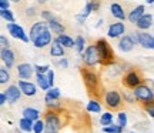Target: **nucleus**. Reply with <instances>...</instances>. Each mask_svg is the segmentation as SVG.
<instances>
[{"mask_svg": "<svg viewBox=\"0 0 154 133\" xmlns=\"http://www.w3.org/2000/svg\"><path fill=\"white\" fill-rule=\"evenodd\" d=\"M82 57H83V62H84L87 66H94V65H97L100 62V56H99V52H97L96 44L87 46V49L83 52Z\"/></svg>", "mask_w": 154, "mask_h": 133, "instance_id": "nucleus-1", "label": "nucleus"}, {"mask_svg": "<svg viewBox=\"0 0 154 133\" xmlns=\"http://www.w3.org/2000/svg\"><path fill=\"white\" fill-rule=\"evenodd\" d=\"M44 123H46V130H44V133H57L61 128L60 119H59V116L56 115L54 112H49V113L46 115Z\"/></svg>", "mask_w": 154, "mask_h": 133, "instance_id": "nucleus-2", "label": "nucleus"}, {"mask_svg": "<svg viewBox=\"0 0 154 133\" xmlns=\"http://www.w3.org/2000/svg\"><path fill=\"white\" fill-rule=\"evenodd\" d=\"M134 96L136 99L143 102V103H149V102H154V92H151V89L149 86H144V84H140L138 87L134 89Z\"/></svg>", "mask_w": 154, "mask_h": 133, "instance_id": "nucleus-3", "label": "nucleus"}, {"mask_svg": "<svg viewBox=\"0 0 154 133\" xmlns=\"http://www.w3.org/2000/svg\"><path fill=\"white\" fill-rule=\"evenodd\" d=\"M96 47H97V52H99L100 60L103 62H109L113 57V52H111L109 43L106 42L104 39H100L97 43H96Z\"/></svg>", "mask_w": 154, "mask_h": 133, "instance_id": "nucleus-4", "label": "nucleus"}, {"mask_svg": "<svg viewBox=\"0 0 154 133\" xmlns=\"http://www.w3.org/2000/svg\"><path fill=\"white\" fill-rule=\"evenodd\" d=\"M7 30H9V33H10L13 37L23 40L24 43H27L29 40H30L27 36H26V33H24L23 27H22V26H19L17 23H7Z\"/></svg>", "mask_w": 154, "mask_h": 133, "instance_id": "nucleus-5", "label": "nucleus"}, {"mask_svg": "<svg viewBox=\"0 0 154 133\" xmlns=\"http://www.w3.org/2000/svg\"><path fill=\"white\" fill-rule=\"evenodd\" d=\"M121 103V96L119 92L116 90H110L106 93V105L111 107V109H117Z\"/></svg>", "mask_w": 154, "mask_h": 133, "instance_id": "nucleus-6", "label": "nucleus"}, {"mask_svg": "<svg viewBox=\"0 0 154 133\" xmlns=\"http://www.w3.org/2000/svg\"><path fill=\"white\" fill-rule=\"evenodd\" d=\"M136 43H138L136 36H123L120 43H119V47L121 52H130V50H133Z\"/></svg>", "mask_w": 154, "mask_h": 133, "instance_id": "nucleus-7", "label": "nucleus"}, {"mask_svg": "<svg viewBox=\"0 0 154 133\" xmlns=\"http://www.w3.org/2000/svg\"><path fill=\"white\" fill-rule=\"evenodd\" d=\"M137 37V42L146 49H154V37L149 33H134Z\"/></svg>", "mask_w": 154, "mask_h": 133, "instance_id": "nucleus-8", "label": "nucleus"}, {"mask_svg": "<svg viewBox=\"0 0 154 133\" xmlns=\"http://www.w3.org/2000/svg\"><path fill=\"white\" fill-rule=\"evenodd\" d=\"M34 46L38 47V49H43L44 46H47V44L51 43V33H50V30H44L42 34H38L37 37L34 39Z\"/></svg>", "mask_w": 154, "mask_h": 133, "instance_id": "nucleus-9", "label": "nucleus"}, {"mask_svg": "<svg viewBox=\"0 0 154 133\" xmlns=\"http://www.w3.org/2000/svg\"><path fill=\"white\" fill-rule=\"evenodd\" d=\"M6 96H7V102L9 103H16L17 100L20 99V94H22V90L19 86H14V84H11L7 87V90H5Z\"/></svg>", "mask_w": 154, "mask_h": 133, "instance_id": "nucleus-10", "label": "nucleus"}, {"mask_svg": "<svg viewBox=\"0 0 154 133\" xmlns=\"http://www.w3.org/2000/svg\"><path fill=\"white\" fill-rule=\"evenodd\" d=\"M33 72H34L33 66H30L29 63H20L17 66V74H19L20 79H30Z\"/></svg>", "mask_w": 154, "mask_h": 133, "instance_id": "nucleus-11", "label": "nucleus"}, {"mask_svg": "<svg viewBox=\"0 0 154 133\" xmlns=\"http://www.w3.org/2000/svg\"><path fill=\"white\" fill-rule=\"evenodd\" d=\"M44 30H49V24H46L44 22H38V23H34L32 29H30V40L34 42V39L37 37L38 34H42Z\"/></svg>", "mask_w": 154, "mask_h": 133, "instance_id": "nucleus-12", "label": "nucleus"}, {"mask_svg": "<svg viewBox=\"0 0 154 133\" xmlns=\"http://www.w3.org/2000/svg\"><path fill=\"white\" fill-rule=\"evenodd\" d=\"M140 83H141V80H140V78H138V74L136 72H130L126 74V78H124V84L126 86H128V87H133L136 89L140 86Z\"/></svg>", "mask_w": 154, "mask_h": 133, "instance_id": "nucleus-13", "label": "nucleus"}, {"mask_svg": "<svg viewBox=\"0 0 154 133\" xmlns=\"http://www.w3.org/2000/svg\"><path fill=\"white\" fill-rule=\"evenodd\" d=\"M124 23H113V24H110V27H109V30H107V34L110 36V37H119V36H121V34L124 33Z\"/></svg>", "mask_w": 154, "mask_h": 133, "instance_id": "nucleus-14", "label": "nucleus"}, {"mask_svg": "<svg viewBox=\"0 0 154 133\" xmlns=\"http://www.w3.org/2000/svg\"><path fill=\"white\" fill-rule=\"evenodd\" d=\"M19 87L22 90L23 94L26 96H34L36 94V86L30 82H24V80H19Z\"/></svg>", "mask_w": 154, "mask_h": 133, "instance_id": "nucleus-15", "label": "nucleus"}, {"mask_svg": "<svg viewBox=\"0 0 154 133\" xmlns=\"http://www.w3.org/2000/svg\"><path fill=\"white\" fill-rule=\"evenodd\" d=\"M0 56H2V60L5 62V65L7 66V69L13 66V63H14V53L10 49H2Z\"/></svg>", "mask_w": 154, "mask_h": 133, "instance_id": "nucleus-16", "label": "nucleus"}, {"mask_svg": "<svg viewBox=\"0 0 154 133\" xmlns=\"http://www.w3.org/2000/svg\"><path fill=\"white\" fill-rule=\"evenodd\" d=\"M143 16H144V6H137V7H134V9L130 11L128 20L131 23H137Z\"/></svg>", "mask_w": 154, "mask_h": 133, "instance_id": "nucleus-17", "label": "nucleus"}, {"mask_svg": "<svg viewBox=\"0 0 154 133\" xmlns=\"http://www.w3.org/2000/svg\"><path fill=\"white\" fill-rule=\"evenodd\" d=\"M50 55L53 56V57H61V56L64 55V47L59 43V40L57 39L53 40V43H51V47H50Z\"/></svg>", "mask_w": 154, "mask_h": 133, "instance_id": "nucleus-18", "label": "nucleus"}, {"mask_svg": "<svg viewBox=\"0 0 154 133\" xmlns=\"http://www.w3.org/2000/svg\"><path fill=\"white\" fill-rule=\"evenodd\" d=\"M137 27L140 30H147L149 27H151V24H153V16L151 14H144L137 23Z\"/></svg>", "mask_w": 154, "mask_h": 133, "instance_id": "nucleus-19", "label": "nucleus"}, {"mask_svg": "<svg viewBox=\"0 0 154 133\" xmlns=\"http://www.w3.org/2000/svg\"><path fill=\"white\" fill-rule=\"evenodd\" d=\"M84 82H86V86L88 89H96L97 84H99V79H97V76L94 73L87 72L84 73Z\"/></svg>", "mask_w": 154, "mask_h": 133, "instance_id": "nucleus-20", "label": "nucleus"}, {"mask_svg": "<svg viewBox=\"0 0 154 133\" xmlns=\"http://www.w3.org/2000/svg\"><path fill=\"white\" fill-rule=\"evenodd\" d=\"M59 96H60V90H59V89H56V87L50 89L49 92H47V94H46V97H44V100H46L47 106L53 105L54 102H57Z\"/></svg>", "mask_w": 154, "mask_h": 133, "instance_id": "nucleus-21", "label": "nucleus"}, {"mask_svg": "<svg viewBox=\"0 0 154 133\" xmlns=\"http://www.w3.org/2000/svg\"><path fill=\"white\" fill-rule=\"evenodd\" d=\"M38 116H40V112H38L37 109H33V107H26V109L23 110V117H26V119L32 120V122H37Z\"/></svg>", "mask_w": 154, "mask_h": 133, "instance_id": "nucleus-22", "label": "nucleus"}, {"mask_svg": "<svg viewBox=\"0 0 154 133\" xmlns=\"http://www.w3.org/2000/svg\"><path fill=\"white\" fill-rule=\"evenodd\" d=\"M111 14H113V16L116 17V19H120L121 22H123V20H124V10H123V7H121L120 5H117V3H113V5H111Z\"/></svg>", "mask_w": 154, "mask_h": 133, "instance_id": "nucleus-23", "label": "nucleus"}, {"mask_svg": "<svg viewBox=\"0 0 154 133\" xmlns=\"http://www.w3.org/2000/svg\"><path fill=\"white\" fill-rule=\"evenodd\" d=\"M33 126H34V123L32 120L26 119V117H22L19 120V128L22 129L23 132H33Z\"/></svg>", "mask_w": 154, "mask_h": 133, "instance_id": "nucleus-24", "label": "nucleus"}, {"mask_svg": "<svg viewBox=\"0 0 154 133\" xmlns=\"http://www.w3.org/2000/svg\"><path fill=\"white\" fill-rule=\"evenodd\" d=\"M57 40H59V43H60L61 46H64V47H74V46H76V42H74L70 36H67V34L59 36Z\"/></svg>", "mask_w": 154, "mask_h": 133, "instance_id": "nucleus-25", "label": "nucleus"}, {"mask_svg": "<svg viewBox=\"0 0 154 133\" xmlns=\"http://www.w3.org/2000/svg\"><path fill=\"white\" fill-rule=\"evenodd\" d=\"M49 29L50 30H53L54 33H57L59 36H61V34L64 33V26L63 24H60V23L57 22V20H51V22H49Z\"/></svg>", "mask_w": 154, "mask_h": 133, "instance_id": "nucleus-26", "label": "nucleus"}, {"mask_svg": "<svg viewBox=\"0 0 154 133\" xmlns=\"http://www.w3.org/2000/svg\"><path fill=\"white\" fill-rule=\"evenodd\" d=\"M37 84L43 89V90H49V89H50L47 76H44V74H37Z\"/></svg>", "mask_w": 154, "mask_h": 133, "instance_id": "nucleus-27", "label": "nucleus"}, {"mask_svg": "<svg viewBox=\"0 0 154 133\" xmlns=\"http://www.w3.org/2000/svg\"><path fill=\"white\" fill-rule=\"evenodd\" d=\"M87 112H91V113H99L101 110V106H100L99 102H96V100H90L87 103Z\"/></svg>", "mask_w": 154, "mask_h": 133, "instance_id": "nucleus-28", "label": "nucleus"}, {"mask_svg": "<svg viewBox=\"0 0 154 133\" xmlns=\"http://www.w3.org/2000/svg\"><path fill=\"white\" fill-rule=\"evenodd\" d=\"M111 122H113V115H111L110 112H107V113H103V116L100 117V123L103 125V126H110Z\"/></svg>", "mask_w": 154, "mask_h": 133, "instance_id": "nucleus-29", "label": "nucleus"}, {"mask_svg": "<svg viewBox=\"0 0 154 133\" xmlns=\"http://www.w3.org/2000/svg\"><path fill=\"white\" fill-rule=\"evenodd\" d=\"M103 132L104 133H121L123 132V128L119 126V125H110V126L103 128Z\"/></svg>", "mask_w": 154, "mask_h": 133, "instance_id": "nucleus-30", "label": "nucleus"}, {"mask_svg": "<svg viewBox=\"0 0 154 133\" xmlns=\"http://www.w3.org/2000/svg\"><path fill=\"white\" fill-rule=\"evenodd\" d=\"M10 80V74H9V72L6 70L5 67H0V83L5 84L7 83Z\"/></svg>", "mask_w": 154, "mask_h": 133, "instance_id": "nucleus-31", "label": "nucleus"}, {"mask_svg": "<svg viewBox=\"0 0 154 133\" xmlns=\"http://www.w3.org/2000/svg\"><path fill=\"white\" fill-rule=\"evenodd\" d=\"M46 130V123L43 120H37L34 122V126H33V132L34 133H43Z\"/></svg>", "mask_w": 154, "mask_h": 133, "instance_id": "nucleus-32", "label": "nucleus"}, {"mask_svg": "<svg viewBox=\"0 0 154 133\" xmlns=\"http://www.w3.org/2000/svg\"><path fill=\"white\" fill-rule=\"evenodd\" d=\"M0 14L9 23H14V16H13V13H11L10 10H0Z\"/></svg>", "mask_w": 154, "mask_h": 133, "instance_id": "nucleus-33", "label": "nucleus"}, {"mask_svg": "<svg viewBox=\"0 0 154 133\" xmlns=\"http://www.w3.org/2000/svg\"><path fill=\"white\" fill-rule=\"evenodd\" d=\"M76 52H79V53H82L83 50H84V39H83L82 36H77L76 37Z\"/></svg>", "mask_w": 154, "mask_h": 133, "instance_id": "nucleus-34", "label": "nucleus"}, {"mask_svg": "<svg viewBox=\"0 0 154 133\" xmlns=\"http://www.w3.org/2000/svg\"><path fill=\"white\" fill-rule=\"evenodd\" d=\"M91 10H93V3H87V5H86V7H84V11H83V14L77 16V19H84V17H87L88 14L91 13Z\"/></svg>", "mask_w": 154, "mask_h": 133, "instance_id": "nucleus-35", "label": "nucleus"}, {"mask_svg": "<svg viewBox=\"0 0 154 133\" xmlns=\"http://www.w3.org/2000/svg\"><path fill=\"white\" fill-rule=\"evenodd\" d=\"M127 125V116L126 113H123V112H120L119 113V126H121V128L124 129Z\"/></svg>", "mask_w": 154, "mask_h": 133, "instance_id": "nucleus-36", "label": "nucleus"}, {"mask_svg": "<svg viewBox=\"0 0 154 133\" xmlns=\"http://www.w3.org/2000/svg\"><path fill=\"white\" fill-rule=\"evenodd\" d=\"M34 70L37 72V74H44L46 72H49L50 69H49L47 65H46V66H40V65H37V66H34Z\"/></svg>", "mask_w": 154, "mask_h": 133, "instance_id": "nucleus-37", "label": "nucleus"}, {"mask_svg": "<svg viewBox=\"0 0 154 133\" xmlns=\"http://www.w3.org/2000/svg\"><path fill=\"white\" fill-rule=\"evenodd\" d=\"M47 80H49L50 87L53 89V84H54V72H53V70H49V72H47Z\"/></svg>", "mask_w": 154, "mask_h": 133, "instance_id": "nucleus-38", "label": "nucleus"}, {"mask_svg": "<svg viewBox=\"0 0 154 133\" xmlns=\"http://www.w3.org/2000/svg\"><path fill=\"white\" fill-rule=\"evenodd\" d=\"M0 44H2V49H9V40L6 39L3 34L0 36Z\"/></svg>", "mask_w": 154, "mask_h": 133, "instance_id": "nucleus-39", "label": "nucleus"}, {"mask_svg": "<svg viewBox=\"0 0 154 133\" xmlns=\"http://www.w3.org/2000/svg\"><path fill=\"white\" fill-rule=\"evenodd\" d=\"M9 7H10V3H9V2H6V0H2V2H0V10H9Z\"/></svg>", "mask_w": 154, "mask_h": 133, "instance_id": "nucleus-40", "label": "nucleus"}, {"mask_svg": "<svg viewBox=\"0 0 154 133\" xmlns=\"http://www.w3.org/2000/svg\"><path fill=\"white\" fill-rule=\"evenodd\" d=\"M42 16H43L46 20H49V22H51V20H53V16H51V14H50V11H47V10L42 11Z\"/></svg>", "mask_w": 154, "mask_h": 133, "instance_id": "nucleus-41", "label": "nucleus"}, {"mask_svg": "<svg viewBox=\"0 0 154 133\" xmlns=\"http://www.w3.org/2000/svg\"><path fill=\"white\" fill-rule=\"evenodd\" d=\"M6 102H7V96L5 92H2L0 93V105H6Z\"/></svg>", "mask_w": 154, "mask_h": 133, "instance_id": "nucleus-42", "label": "nucleus"}, {"mask_svg": "<svg viewBox=\"0 0 154 133\" xmlns=\"http://www.w3.org/2000/svg\"><path fill=\"white\" fill-rule=\"evenodd\" d=\"M59 65H60L61 67H64V69H66V67L69 66V62H67V59H61V60L59 62Z\"/></svg>", "mask_w": 154, "mask_h": 133, "instance_id": "nucleus-43", "label": "nucleus"}, {"mask_svg": "<svg viewBox=\"0 0 154 133\" xmlns=\"http://www.w3.org/2000/svg\"><path fill=\"white\" fill-rule=\"evenodd\" d=\"M147 113H149L151 117H154V107H147Z\"/></svg>", "mask_w": 154, "mask_h": 133, "instance_id": "nucleus-44", "label": "nucleus"}, {"mask_svg": "<svg viewBox=\"0 0 154 133\" xmlns=\"http://www.w3.org/2000/svg\"><path fill=\"white\" fill-rule=\"evenodd\" d=\"M131 133H134V132H131Z\"/></svg>", "mask_w": 154, "mask_h": 133, "instance_id": "nucleus-45", "label": "nucleus"}, {"mask_svg": "<svg viewBox=\"0 0 154 133\" xmlns=\"http://www.w3.org/2000/svg\"><path fill=\"white\" fill-rule=\"evenodd\" d=\"M153 84H154V83H153Z\"/></svg>", "mask_w": 154, "mask_h": 133, "instance_id": "nucleus-46", "label": "nucleus"}]
</instances>
